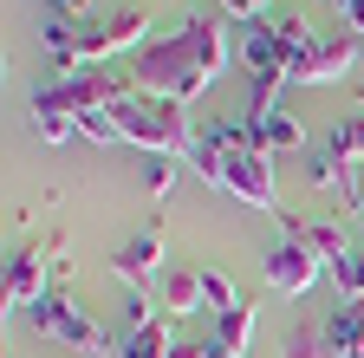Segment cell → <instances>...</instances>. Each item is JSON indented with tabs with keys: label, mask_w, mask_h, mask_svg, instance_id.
Here are the masks:
<instances>
[{
	"label": "cell",
	"mask_w": 364,
	"mask_h": 358,
	"mask_svg": "<svg viewBox=\"0 0 364 358\" xmlns=\"http://www.w3.org/2000/svg\"><path fill=\"white\" fill-rule=\"evenodd\" d=\"M228 59H235V46H228V26L215 14H189L169 39H150L144 53L130 59V85L144 98H169V105H196L208 85L228 72Z\"/></svg>",
	"instance_id": "1"
},
{
	"label": "cell",
	"mask_w": 364,
	"mask_h": 358,
	"mask_svg": "<svg viewBox=\"0 0 364 358\" xmlns=\"http://www.w3.org/2000/svg\"><path fill=\"white\" fill-rule=\"evenodd\" d=\"M117 130H124V144L150 150V157H176V163H196V150H202V130H196L189 105L144 98V92L117 98Z\"/></svg>",
	"instance_id": "2"
},
{
	"label": "cell",
	"mask_w": 364,
	"mask_h": 358,
	"mask_svg": "<svg viewBox=\"0 0 364 358\" xmlns=\"http://www.w3.org/2000/svg\"><path fill=\"white\" fill-rule=\"evenodd\" d=\"M196 169L208 176V189L235 196V202H247V209H280L273 157H260V150H241V144H202V150H196Z\"/></svg>",
	"instance_id": "3"
},
{
	"label": "cell",
	"mask_w": 364,
	"mask_h": 358,
	"mask_svg": "<svg viewBox=\"0 0 364 358\" xmlns=\"http://www.w3.org/2000/svg\"><path fill=\"white\" fill-rule=\"evenodd\" d=\"M150 14L144 7H111V14H91V20H78V59H85V72L91 65H105V59H136L150 46Z\"/></svg>",
	"instance_id": "4"
},
{
	"label": "cell",
	"mask_w": 364,
	"mask_h": 358,
	"mask_svg": "<svg viewBox=\"0 0 364 358\" xmlns=\"http://www.w3.org/2000/svg\"><path fill=\"white\" fill-rule=\"evenodd\" d=\"M33 320H39V332H46V339H59V345H72V352H111V358H117V345H124L111 326L91 320V312H85L65 287L46 293V300L33 306Z\"/></svg>",
	"instance_id": "5"
},
{
	"label": "cell",
	"mask_w": 364,
	"mask_h": 358,
	"mask_svg": "<svg viewBox=\"0 0 364 358\" xmlns=\"http://www.w3.org/2000/svg\"><path fill=\"white\" fill-rule=\"evenodd\" d=\"M351 59H364V39L358 33H332V39H312V46L293 53V85H332L351 72Z\"/></svg>",
	"instance_id": "6"
},
{
	"label": "cell",
	"mask_w": 364,
	"mask_h": 358,
	"mask_svg": "<svg viewBox=\"0 0 364 358\" xmlns=\"http://www.w3.org/2000/svg\"><path fill=\"white\" fill-rule=\"evenodd\" d=\"M318 274H326V260H318L312 248H299L293 235H280V241L267 248V287H273V293L299 300V293H312V287H318Z\"/></svg>",
	"instance_id": "7"
},
{
	"label": "cell",
	"mask_w": 364,
	"mask_h": 358,
	"mask_svg": "<svg viewBox=\"0 0 364 358\" xmlns=\"http://www.w3.org/2000/svg\"><path fill=\"white\" fill-rule=\"evenodd\" d=\"M163 260H169V235H163V221H150V228H136L124 248H117V280L124 287H150L156 274H163Z\"/></svg>",
	"instance_id": "8"
},
{
	"label": "cell",
	"mask_w": 364,
	"mask_h": 358,
	"mask_svg": "<svg viewBox=\"0 0 364 358\" xmlns=\"http://www.w3.org/2000/svg\"><path fill=\"white\" fill-rule=\"evenodd\" d=\"M33 130L46 144H72L78 137V111H72V98L59 92V85H39L33 92Z\"/></svg>",
	"instance_id": "9"
},
{
	"label": "cell",
	"mask_w": 364,
	"mask_h": 358,
	"mask_svg": "<svg viewBox=\"0 0 364 358\" xmlns=\"http://www.w3.org/2000/svg\"><path fill=\"white\" fill-rule=\"evenodd\" d=\"M287 235L299 241V248H312L318 260H345L351 254V235H345V221H312V215H287Z\"/></svg>",
	"instance_id": "10"
},
{
	"label": "cell",
	"mask_w": 364,
	"mask_h": 358,
	"mask_svg": "<svg viewBox=\"0 0 364 358\" xmlns=\"http://www.w3.org/2000/svg\"><path fill=\"white\" fill-rule=\"evenodd\" d=\"M326 345L332 358H364V300H345L326 312Z\"/></svg>",
	"instance_id": "11"
},
{
	"label": "cell",
	"mask_w": 364,
	"mask_h": 358,
	"mask_svg": "<svg viewBox=\"0 0 364 358\" xmlns=\"http://www.w3.org/2000/svg\"><path fill=\"white\" fill-rule=\"evenodd\" d=\"M247 339H254V306L241 300L235 312H221V320H215L208 352H215V358H241V352H247Z\"/></svg>",
	"instance_id": "12"
},
{
	"label": "cell",
	"mask_w": 364,
	"mask_h": 358,
	"mask_svg": "<svg viewBox=\"0 0 364 358\" xmlns=\"http://www.w3.org/2000/svg\"><path fill=\"white\" fill-rule=\"evenodd\" d=\"M306 183H312V189H345V196H351L358 169H351L345 157H332L326 144H318V150H306Z\"/></svg>",
	"instance_id": "13"
},
{
	"label": "cell",
	"mask_w": 364,
	"mask_h": 358,
	"mask_svg": "<svg viewBox=\"0 0 364 358\" xmlns=\"http://www.w3.org/2000/svg\"><path fill=\"white\" fill-rule=\"evenodd\" d=\"M163 306H169V320L208 306V300H202V274H169V280H163Z\"/></svg>",
	"instance_id": "14"
},
{
	"label": "cell",
	"mask_w": 364,
	"mask_h": 358,
	"mask_svg": "<svg viewBox=\"0 0 364 358\" xmlns=\"http://www.w3.org/2000/svg\"><path fill=\"white\" fill-rule=\"evenodd\" d=\"M287 358H332V345H326V320H299V326L287 332Z\"/></svg>",
	"instance_id": "15"
},
{
	"label": "cell",
	"mask_w": 364,
	"mask_h": 358,
	"mask_svg": "<svg viewBox=\"0 0 364 358\" xmlns=\"http://www.w3.org/2000/svg\"><path fill=\"white\" fill-rule=\"evenodd\" d=\"M326 274H332V287H338L345 300H364V248H351L345 260H332Z\"/></svg>",
	"instance_id": "16"
},
{
	"label": "cell",
	"mask_w": 364,
	"mask_h": 358,
	"mask_svg": "<svg viewBox=\"0 0 364 358\" xmlns=\"http://www.w3.org/2000/svg\"><path fill=\"white\" fill-rule=\"evenodd\" d=\"M202 300H208V312H215V320H221V312H235V306H241L221 267H202Z\"/></svg>",
	"instance_id": "17"
},
{
	"label": "cell",
	"mask_w": 364,
	"mask_h": 358,
	"mask_svg": "<svg viewBox=\"0 0 364 358\" xmlns=\"http://www.w3.org/2000/svg\"><path fill=\"white\" fill-rule=\"evenodd\" d=\"M267 26L287 39V53H299V46H312V39H318V33H312V26L299 20V14H280V7H273V20H267Z\"/></svg>",
	"instance_id": "18"
},
{
	"label": "cell",
	"mask_w": 364,
	"mask_h": 358,
	"mask_svg": "<svg viewBox=\"0 0 364 358\" xmlns=\"http://www.w3.org/2000/svg\"><path fill=\"white\" fill-rule=\"evenodd\" d=\"M176 176H182L176 157H144V189H150V196H169V189H176Z\"/></svg>",
	"instance_id": "19"
},
{
	"label": "cell",
	"mask_w": 364,
	"mask_h": 358,
	"mask_svg": "<svg viewBox=\"0 0 364 358\" xmlns=\"http://www.w3.org/2000/svg\"><path fill=\"white\" fill-rule=\"evenodd\" d=\"M136 326H156V306L144 287H124V332H136Z\"/></svg>",
	"instance_id": "20"
},
{
	"label": "cell",
	"mask_w": 364,
	"mask_h": 358,
	"mask_svg": "<svg viewBox=\"0 0 364 358\" xmlns=\"http://www.w3.org/2000/svg\"><path fill=\"white\" fill-rule=\"evenodd\" d=\"M221 14H235L241 26H254V20H267V0H221Z\"/></svg>",
	"instance_id": "21"
},
{
	"label": "cell",
	"mask_w": 364,
	"mask_h": 358,
	"mask_svg": "<svg viewBox=\"0 0 364 358\" xmlns=\"http://www.w3.org/2000/svg\"><path fill=\"white\" fill-rule=\"evenodd\" d=\"M46 7H53V14H65V20H91V7H85V0H46Z\"/></svg>",
	"instance_id": "22"
},
{
	"label": "cell",
	"mask_w": 364,
	"mask_h": 358,
	"mask_svg": "<svg viewBox=\"0 0 364 358\" xmlns=\"http://www.w3.org/2000/svg\"><path fill=\"white\" fill-rule=\"evenodd\" d=\"M338 7H345V26L364 39V0H338Z\"/></svg>",
	"instance_id": "23"
}]
</instances>
